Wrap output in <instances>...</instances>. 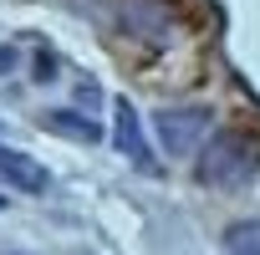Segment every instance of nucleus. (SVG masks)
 I'll use <instances>...</instances> for the list:
<instances>
[{
    "instance_id": "1",
    "label": "nucleus",
    "mask_w": 260,
    "mask_h": 255,
    "mask_svg": "<svg viewBox=\"0 0 260 255\" xmlns=\"http://www.w3.org/2000/svg\"><path fill=\"white\" fill-rule=\"evenodd\" d=\"M255 169H260V143L245 133H219L199 158V179L214 189H245L255 179Z\"/></svg>"
},
{
    "instance_id": "2",
    "label": "nucleus",
    "mask_w": 260,
    "mask_h": 255,
    "mask_svg": "<svg viewBox=\"0 0 260 255\" xmlns=\"http://www.w3.org/2000/svg\"><path fill=\"white\" fill-rule=\"evenodd\" d=\"M153 133L174 158H184L209 133V107H164V112H153Z\"/></svg>"
},
{
    "instance_id": "3",
    "label": "nucleus",
    "mask_w": 260,
    "mask_h": 255,
    "mask_svg": "<svg viewBox=\"0 0 260 255\" xmlns=\"http://www.w3.org/2000/svg\"><path fill=\"white\" fill-rule=\"evenodd\" d=\"M112 143L122 148V158H133V169L153 174V148L143 143V117L133 112V102H127V97L112 102Z\"/></svg>"
},
{
    "instance_id": "4",
    "label": "nucleus",
    "mask_w": 260,
    "mask_h": 255,
    "mask_svg": "<svg viewBox=\"0 0 260 255\" xmlns=\"http://www.w3.org/2000/svg\"><path fill=\"white\" fill-rule=\"evenodd\" d=\"M0 174H6L16 189H26V194H41V189H46V169L31 164L26 153H16L11 143H0Z\"/></svg>"
},
{
    "instance_id": "5",
    "label": "nucleus",
    "mask_w": 260,
    "mask_h": 255,
    "mask_svg": "<svg viewBox=\"0 0 260 255\" xmlns=\"http://www.w3.org/2000/svg\"><path fill=\"white\" fill-rule=\"evenodd\" d=\"M224 245H230V255H260V219H240V225H230Z\"/></svg>"
},
{
    "instance_id": "6",
    "label": "nucleus",
    "mask_w": 260,
    "mask_h": 255,
    "mask_svg": "<svg viewBox=\"0 0 260 255\" xmlns=\"http://www.w3.org/2000/svg\"><path fill=\"white\" fill-rule=\"evenodd\" d=\"M51 117V128H56V133H77V138H102V128L97 122H82V112H46Z\"/></svg>"
},
{
    "instance_id": "7",
    "label": "nucleus",
    "mask_w": 260,
    "mask_h": 255,
    "mask_svg": "<svg viewBox=\"0 0 260 255\" xmlns=\"http://www.w3.org/2000/svg\"><path fill=\"white\" fill-rule=\"evenodd\" d=\"M0 209H6V199H0Z\"/></svg>"
}]
</instances>
